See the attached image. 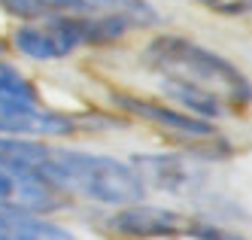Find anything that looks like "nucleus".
Wrapping results in <instances>:
<instances>
[{
	"instance_id": "obj_7",
	"label": "nucleus",
	"mask_w": 252,
	"mask_h": 240,
	"mask_svg": "<svg viewBox=\"0 0 252 240\" xmlns=\"http://www.w3.org/2000/svg\"><path fill=\"white\" fill-rule=\"evenodd\" d=\"M88 116H73L49 103L31 106H0V134L3 137H31V140H67L92 128Z\"/></svg>"
},
{
	"instance_id": "obj_6",
	"label": "nucleus",
	"mask_w": 252,
	"mask_h": 240,
	"mask_svg": "<svg viewBox=\"0 0 252 240\" xmlns=\"http://www.w3.org/2000/svg\"><path fill=\"white\" fill-rule=\"evenodd\" d=\"M197 161L201 158L189 152H140L131 158L146 192H164L173 198H191L204 189L207 173Z\"/></svg>"
},
{
	"instance_id": "obj_1",
	"label": "nucleus",
	"mask_w": 252,
	"mask_h": 240,
	"mask_svg": "<svg viewBox=\"0 0 252 240\" xmlns=\"http://www.w3.org/2000/svg\"><path fill=\"white\" fill-rule=\"evenodd\" d=\"M140 61L158 79L164 101L197 119L219 122L252 109V79L222 52L186 34H155Z\"/></svg>"
},
{
	"instance_id": "obj_3",
	"label": "nucleus",
	"mask_w": 252,
	"mask_h": 240,
	"mask_svg": "<svg viewBox=\"0 0 252 240\" xmlns=\"http://www.w3.org/2000/svg\"><path fill=\"white\" fill-rule=\"evenodd\" d=\"M131 22L116 12H64L33 22H12L6 49L33 64H58L82 49H110L128 40Z\"/></svg>"
},
{
	"instance_id": "obj_11",
	"label": "nucleus",
	"mask_w": 252,
	"mask_h": 240,
	"mask_svg": "<svg viewBox=\"0 0 252 240\" xmlns=\"http://www.w3.org/2000/svg\"><path fill=\"white\" fill-rule=\"evenodd\" d=\"M31 103H46L37 82H33L22 67L0 58V106H31Z\"/></svg>"
},
{
	"instance_id": "obj_8",
	"label": "nucleus",
	"mask_w": 252,
	"mask_h": 240,
	"mask_svg": "<svg viewBox=\"0 0 252 240\" xmlns=\"http://www.w3.org/2000/svg\"><path fill=\"white\" fill-rule=\"evenodd\" d=\"M73 201H67L55 186H49L40 176L15 173L0 164V210L9 213H40V216H55L67 210Z\"/></svg>"
},
{
	"instance_id": "obj_4",
	"label": "nucleus",
	"mask_w": 252,
	"mask_h": 240,
	"mask_svg": "<svg viewBox=\"0 0 252 240\" xmlns=\"http://www.w3.org/2000/svg\"><path fill=\"white\" fill-rule=\"evenodd\" d=\"M110 101L122 116L158 128L161 134H167L170 140L183 146V152H189L194 158H222L231 152V146L222 137L216 122L197 119V116L186 113V109L167 103L164 98H143V95H134V91L113 88Z\"/></svg>"
},
{
	"instance_id": "obj_14",
	"label": "nucleus",
	"mask_w": 252,
	"mask_h": 240,
	"mask_svg": "<svg viewBox=\"0 0 252 240\" xmlns=\"http://www.w3.org/2000/svg\"><path fill=\"white\" fill-rule=\"evenodd\" d=\"M6 52H9V49H6V36H3V34H0V58H3V55H6Z\"/></svg>"
},
{
	"instance_id": "obj_5",
	"label": "nucleus",
	"mask_w": 252,
	"mask_h": 240,
	"mask_svg": "<svg viewBox=\"0 0 252 240\" xmlns=\"http://www.w3.org/2000/svg\"><path fill=\"white\" fill-rule=\"evenodd\" d=\"M189 219V213H179L173 207L137 201L110 210L103 228L116 240H186Z\"/></svg>"
},
{
	"instance_id": "obj_2",
	"label": "nucleus",
	"mask_w": 252,
	"mask_h": 240,
	"mask_svg": "<svg viewBox=\"0 0 252 240\" xmlns=\"http://www.w3.org/2000/svg\"><path fill=\"white\" fill-rule=\"evenodd\" d=\"M43 179L67 201H85L103 210L137 204L149 195L131 161L76 146H55L52 140L43 161Z\"/></svg>"
},
{
	"instance_id": "obj_9",
	"label": "nucleus",
	"mask_w": 252,
	"mask_h": 240,
	"mask_svg": "<svg viewBox=\"0 0 252 240\" xmlns=\"http://www.w3.org/2000/svg\"><path fill=\"white\" fill-rule=\"evenodd\" d=\"M3 240H82L73 228L40 213H9Z\"/></svg>"
},
{
	"instance_id": "obj_10",
	"label": "nucleus",
	"mask_w": 252,
	"mask_h": 240,
	"mask_svg": "<svg viewBox=\"0 0 252 240\" xmlns=\"http://www.w3.org/2000/svg\"><path fill=\"white\" fill-rule=\"evenodd\" d=\"M0 12L12 22H33L64 12H94L88 0H0Z\"/></svg>"
},
{
	"instance_id": "obj_13",
	"label": "nucleus",
	"mask_w": 252,
	"mask_h": 240,
	"mask_svg": "<svg viewBox=\"0 0 252 240\" xmlns=\"http://www.w3.org/2000/svg\"><path fill=\"white\" fill-rule=\"evenodd\" d=\"M186 3H197L213 15H225V18H246L252 15V0H186Z\"/></svg>"
},
{
	"instance_id": "obj_12",
	"label": "nucleus",
	"mask_w": 252,
	"mask_h": 240,
	"mask_svg": "<svg viewBox=\"0 0 252 240\" xmlns=\"http://www.w3.org/2000/svg\"><path fill=\"white\" fill-rule=\"evenodd\" d=\"M186 240H249V237L240 234V231H234V228H228V225H222V222H213V219L191 216Z\"/></svg>"
}]
</instances>
